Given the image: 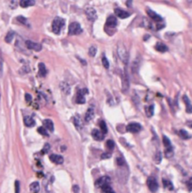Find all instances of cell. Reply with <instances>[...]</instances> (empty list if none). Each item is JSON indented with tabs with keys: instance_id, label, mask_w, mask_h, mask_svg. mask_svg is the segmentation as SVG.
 Here are the masks:
<instances>
[{
	"instance_id": "obj_1",
	"label": "cell",
	"mask_w": 192,
	"mask_h": 193,
	"mask_svg": "<svg viewBox=\"0 0 192 193\" xmlns=\"http://www.w3.org/2000/svg\"><path fill=\"white\" fill-rule=\"evenodd\" d=\"M64 26V20L60 17H56L52 23V31L55 34H59L62 27Z\"/></svg>"
},
{
	"instance_id": "obj_2",
	"label": "cell",
	"mask_w": 192,
	"mask_h": 193,
	"mask_svg": "<svg viewBox=\"0 0 192 193\" xmlns=\"http://www.w3.org/2000/svg\"><path fill=\"white\" fill-rule=\"evenodd\" d=\"M68 32H69V35H78V34H80L82 32V28H81L79 23H77V22H73V23L70 24V26H69V28H68Z\"/></svg>"
},
{
	"instance_id": "obj_3",
	"label": "cell",
	"mask_w": 192,
	"mask_h": 193,
	"mask_svg": "<svg viewBox=\"0 0 192 193\" xmlns=\"http://www.w3.org/2000/svg\"><path fill=\"white\" fill-rule=\"evenodd\" d=\"M118 55L120 57V59H121L122 61H124V63H127V59H128L127 50L125 49V47L122 45V44L118 45Z\"/></svg>"
},
{
	"instance_id": "obj_4",
	"label": "cell",
	"mask_w": 192,
	"mask_h": 193,
	"mask_svg": "<svg viewBox=\"0 0 192 193\" xmlns=\"http://www.w3.org/2000/svg\"><path fill=\"white\" fill-rule=\"evenodd\" d=\"M147 185L148 188L152 192H155L157 189H158V184H157V181L155 177L151 176L147 179Z\"/></svg>"
},
{
	"instance_id": "obj_5",
	"label": "cell",
	"mask_w": 192,
	"mask_h": 193,
	"mask_svg": "<svg viewBox=\"0 0 192 193\" xmlns=\"http://www.w3.org/2000/svg\"><path fill=\"white\" fill-rule=\"evenodd\" d=\"M85 12H86L87 18L89 19L90 21L94 22L97 19V13H96V11L94 9V8L88 7V8H86V9H85Z\"/></svg>"
},
{
	"instance_id": "obj_6",
	"label": "cell",
	"mask_w": 192,
	"mask_h": 193,
	"mask_svg": "<svg viewBox=\"0 0 192 193\" xmlns=\"http://www.w3.org/2000/svg\"><path fill=\"white\" fill-rule=\"evenodd\" d=\"M141 125L138 122H131L126 126V130L131 133H138L141 130Z\"/></svg>"
},
{
	"instance_id": "obj_7",
	"label": "cell",
	"mask_w": 192,
	"mask_h": 193,
	"mask_svg": "<svg viewBox=\"0 0 192 193\" xmlns=\"http://www.w3.org/2000/svg\"><path fill=\"white\" fill-rule=\"evenodd\" d=\"M26 46L28 49L34 50V51H37V52H39L43 49L42 44L37 43H33V42H31V41H26Z\"/></svg>"
},
{
	"instance_id": "obj_8",
	"label": "cell",
	"mask_w": 192,
	"mask_h": 193,
	"mask_svg": "<svg viewBox=\"0 0 192 193\" xmlns=\"http://www.w3.org/2000/svg\"><path fill=\"white\" fill-rule=\"evenodd\" d=\"M88 93V90L87 89H84V90H80L77 93L76 98H75V101H76L77 104H85L86 102V99H85L84 95Z\"/></svg>"
},
{
	"instance_id": "obj_9",
	"label": "cell",
	"mask_w": 192,
	"mask_h": 193,
	"mask_svg": "<svg viewBox=\"0 0 192 193\" xmlns=\"http://www.w3.org/2000/svg\"><path fill=\"white\" fill-rule=\"evenodd\" d=\"M109 182H110L109 177L103 176L95 182V186H97V188H102V186H106V185H109Z\"/></svg>"
},
{
	"instance_id": "obj_10",
	"label": "cell",
	"mask_w": 192,
	"mask_h": 193,
	"mask_svg": "<svg viewBox=\"0 0 192 193\" xmlns=\"http://www.w3.org/2000/svg\"><path fill=\"white\" fill-rule=\"evenodd\" d=\"M147 13H148V15L153 19V21L155 22H156V24L157 23H159V22H162L163 21V18L160 16L159 14H157L156 12H155V11H153L152 9H147Z\"/></svg>"
},
{
	"instance_id": "obj_11",
	"label": "cell",
	"mask_w": 192,
	"mask_h": 193,
	"mask_svg": "<svg viewBox=\"0 0 192 193\" xmlns=\"http://www.w3.org/2000/svg\"><path fill=\"white\" fill-rule=\"evenodd\" d=\"M118 25V21L116 19L115 16H109L108 19H106V27H110V28H114L117 27Z\"/></svg>"
},
{
	"instance_id": "obj_12",
	"label": "cell",
	"mask_w": 192,
	"mask_h": 193,
	"mask_svg": "<svg viewBox=\"0 0 192 193\" xmlns=\"http://www.w3.org/2000/svg\"><path fill=\"white\" fill-rule=\"evenodd\" d=\"M92 138H94L95 140H103L104 138H105V136H104V134L102 132H101L100 130H98V129H93L92 132Z\"/></svg>"
},
{
	"instance_id": "obj_13",
	"label": "cell",
	"mask_w": 192,
	"mask_h": 193,
	"mask_svg": "<svg viewBox=\"0 0 192 193\" xmlns=\"http://www.w3.org/2000/svg\"><path fill=\"white\" fill-rule=\"evenodd\" d=\"M49 158H50V160L52 161L53 163H55V164H58V165H59V164H62L63 163V161H64V159H63V157H62L61 156H58V154H51V156H49Z\"/></svg>"
},
{
	"instance_id": "obj_14",
	"label": "cell",
	"mask_w": 192,
	"mask_h": 193,
	"mask_svg": "<svg viewBox=\"0 0 192 193\" xmlns=\"http://www.w3.org/2000/svg\"><path fill=\"white\" fill-rule=\"evenodd\" d=\"M114 12L119 18H122V19H125V18H128L129 16H130V13H129V12L125 11H122V9H115Z\"/></svg>"
},
{
	"instance_id": "obj_15",
	"label": "cell",
	"mask_w": 192,
	"mask_h": 193,
	"mask_svg": "<svg viewBox=\"0 0 192 193\" xmlns=\"http://www.w3.org/2000/svg\"><path fill=\"white\" fill-rule=\"evenodd\" d=\"M43 127H45L46 130H49L51 132L54 131V123H53L51 120H49V119L45 120V121L43 122Z\"/></svg>"
},
{
	"instance_id": "obj_16",
	"label": "cell",
	"mask_w": 192,
	"mask_h": 193,
	"mask_svg": "<svg viewBox=\"0 0 192 193\" xmlns=\"http://www.w3.org/2000/svg\"><path fill=\"white\" fill-rule=\"evenodd\" d=\"M59 88H60L62 93H63L64 94H66V95L70 94L71 88H70V86H69V84H67L66 82H61V83L59 84Z\"/></svg>"
},
{
	"instance_id": "obj_17",
	"label": "cell",
	"mask_w": 192,
	"mask_h": 193,
	"mask_svg": "<svg viewBox=\"0 0 192 193\" xmlns=\"http://www.w3.org/2000/svg\"><path fill=\"white\" fill-rule=\"evenodd\" d=\"M183 100L185 104V110H187V113H192V104L190 102L189 98H188L187 95H185L183 97Z\"/></svg>"
},
{
	"instance_id": "obj_18",
	"label": "cell",
	"mask_w": 192,
	"mask_h": 193,
	"mask_svg": "<svg viewBox=\"0 0 192 193\" xmlns=\"http://www.w3.org/2000/svg\"><path fill=\"white\" fill-rule=\"evenodd\" d=\"M24 123H25V125L27 126V127H33V126L35 125V121H34L31 117L27 116V117H25V119H24Z\"/></svg>"
},
{
	"instance_id": "obj_19",
	"label": "cell",
	"mask_w": 192,
	"mask_h": 193,
	"mask_svg": "<svg viewBox=\"0 0 192 193\" xmlns=\"http://www.w3.org/2000/svg\"><path fill=\"white\" fill-rule=\"evenodd\" d=\"M31 193H39L40 191V184L38 182H33L31 183L29 186Z\"/></svg>"
},
{
	"instance_id": "obj_20",
	"label": "cell",
	"mask_w": 192,
	"mask_h": 193,
	"mask_svg": "<svg viewBox=\"0 0 192 193\" xmlns=\"http://www.w3.org/2000/svg\"><path fill=\"white\" fill-rule=\"evenodd\" d=\"M93 117H94V109L90 107V108L88 109V111L86 113V116H85V121L90 122L93 119Z\"/></svg>"
},
{
	"instance_id": "obj_21",
	"label": "cell",
	"mask_w": 192,
	"mask_h": 193,
	"mask_svg": "<svg viewBox=\"0 0 192 193\" xmlns=\"http://www.w3.org/2000/svg\"><path fill=\"white\" fill-rule=\"evenodd\" d=\"M39 75L40 77H45L46 75V74H47V70H46V68H45V65L43 64V62H41V63H39Z\"/></svg>"
},
{
	"instance_id": "obj_22",
	"label": "cell",
	"mask_w": 192,
	"mask_h": 193,
	"mask_svg": "<svg viewBox=\"0 0 192 193\" xmlns=\"http://www.w3.org/2000/svg\"><path fill=\"white\" fill-rule=\"evenodd\" d=\"M155 48L156 49V51L161 52V53H164L166 51H168V47H167V45H165L164 43H156Z\"/></svg>"
},
{
	"instance_id": "obj_23",
	"label": "cell",
	"mask_w": 192,
	"mask_h": 193,
	"mask_svg": "<svg viewBox=\"0 0 192 193\" xmlns=\"http://www.w3.org/2000/svg\"><path fill=\"white\" fill-rule=\"evenodd\" d=\"M73 122H74V124L75 126V128H76L77 130L80 131L81 129H82V127H83V124H82V122H81L80 119L77 118V117H74V118H73Z\"/></svg>"
},
{
	"instance_id": "obj_24",
	"label": "cell",
	"mask_w": 192,
	"mask_h": 193,
	"mask_svg": "<svg viewBox=\"0 0 192 193\" xmlns=\"http://www.w3.org/2000/svg\"><path fill=\"white\" fill-rule=\"evenodd\" d=\"M34 4H35V1L33 0H22L20 2V6L22 8H27L29 6H33Z\"/></svg>"
},
{
	"instance_id": "obj_25",
	"label": "cell",
	"mask_w": 192,
	"mask_h": 193,
	"mask_svg": "<svg viewBox=\"0 0 192 193\" xmlns=\"http://www.w3.org/2000/svg\"><path fill=\"white\" fill-rule=\"evenodd\" d=\"M163 143H164V146L166 147V150H169V149H172V146H171V142L169 140V138L167 137V136H163Z\"/></svg>"
},
{
	"instance_id": "obj_26",
	"label": "cell",
	"mask_w": 192,
	"mask_h": 193,
	"mask_svg": "<svg viewBox=\"0 0 192 193\" xmlns=\"http://www.w3.org/2000/svg\"><path fill=\"white\" fill-rule=\"evenodd\" d=\"M178 134H179V136L183 138V140H189V138H191V136H190V134L188 132H187L185 130H184V129H181L180 131L178 132Z\"/></svg>"
},
{
	"instance_id": "obj_27",
	"label": "cell",
	"mask_w": 192,
	"mask_h": 193,
	"mask_svg": "<svg viewBox=\"0 0 192 193\" xmlns=\"http://www.w3.org/2000/svg\"><path fill=\"white\" fill-rule=\"evenodd\" d=\"M153 109H155V106L153 105H150V106H147L145 107V112H146V116L147 117H152L153 115Z\"/></svg>"
},
{
	"instance_id": "obj_28",
	"label": "cell",
	"mask_w": 192,
	"mask_h": 193,
	"mask_svg": "<svg viewBox=\"0 0 192 193\" xmlns=\"http://www.w3.org/2000/svg\"><path fill=\"white\" fill-rule=\"evenodd\" d=\"M138 68H140V58H137L133 61V64H132V70H133V73H137L138 71Z\"/></svg>"
},
{
	"instance_id": "obj_29",
	"label": "cell",
	"mask_w": 192,
	"mask_h": 193,
	"mask_svg": "<svg viewBox=\"0 0 192 193\" xmlns=\"http://www.w3.org/2000/svg\"><path fill=\"white\" fill-rule=\"evenodd\" d=\"M163 185L166 188H168L169 190H172L173 189V185L171 184V181H169V180L167 179H163Z\"/></svg>"
},
{
	"instance_id": "obj_30",
	"label": "cell",
	"mask_w": 192,
	"mask_h": 193,
	"mask_svg": "<svg viewBox=\"0 0 192 193\" xmlns=\"http://www.w3.org/2000/svg\"><path fill=\"white\" fill-rule=\"evenodd\" d=\"M13 37H14V32L12 30H11V31H9L8 32V34H7V36H6V38H5V41H6V43H11L12 40H13Z\"/></svg>"
},
{
	"instance_id": "obj_31",
	"label": "cell",
	"mask_w": 192,
	"mask_h": 193,
	"mask_svg": "<svg viewBox=\"0 0 192 193\" xmlns=\"http://www.w3.org/2000/svg\"><path fill=\"white\" fill-rule=\"evenodd\" d=\"M99 126L101 128V132H102L103 134H106V133L108 132V127H106V123L105 122V121H100Z\"/></svg>"
},
{
	"instance_id": "obj_32",
	"label": "cell",
	"mask_w": 192,
	"mask_h": 193,
	"mask_svg": "<svg viewBox=\"0 0 192 193\" xmlns=\"http://www.w3.org/2000/svg\"><path fill=\"white\" fill-rule=\"evenodd\" d=\"M102 192L103 193H115L114 191H113V189H112V188L109 185H106V186H102Z\"/></svg>"
},
{
	"instance_id": "obj_33",
	"label": "cell",
	"mask_w": 192,
	"mask_h": 193,
	"mask_svg": "<svg viewBox=\"0 0 192 193\" xmlns=\"http://www.w3.org/2000/svg\"><path fill=\"white\" fill-rule=\"evenodd\" d=\"M106 149H108V150L112 151L113 149H114V147H115V143H114V141H113V140H108V141H106Z\"/></svg>"
},
{
	"instance_id": "obj_34",
	"label": "cell",
	"mask_w": 192,
	"mask_h": 193,
	"mask_svg": "<svg viewBox=\"0 0 192 193\" xmlns=\"http://www.w3.org/2000/svg\"><path fill=\"white\" fill-rule=\"evenodd\" d=\"M161 160H162L161 153H160V152L158 151V152H156V154H155V162L156 164H159L160 162H161Z\"/></svg>"
},
{
	"instance_id": "obj_35",
	"label": "cell",
	"mask_w": 192,
	"mask_h": 193,
	"mask_svg": "<svg viewBox=\"0 0 192 193\" xmlns=\"http://www.w3.org/2000/svg\"><path fill=\"white\" fill-rule=\"evenodd\" d=\"M96 52H97V48L94 45H92L89 48V55L90 57H94L96 55Z\"/></svg>"
},
{
	"instance_id": "obj_36",
	"label": "cell",
	"mask_w": 192,
	"mask_h": 193,
	"mask_svg": "<svg viewBox=\"0 0 192 193\" xmlns=\"http://www.w3.org/2000/svg\"><path fill=\"white\" fill-rule=\"evenodd\" d=\"M117 164L120 167L126 166V162H125V160L122 157H117Z\"/></svg>"
},
{
	"instance_id": "obj_37",
	"label": "cell",
	"mask_w": 192,
	"mask_h": 193,
	"mask_svg": "<svg viewBox=\"0 0 192 193\" xmlns=\"http://www.w3.org/2000/svg\"><path fill=\"white\" fill-rule=\"evenodd\" d=\"M102 63H103V65H104V68H106V69H108L109 68V62H108V59H106V57H103Z\"/></svg>"
},
{
	"instance_id": "obj_38",
	"label": "cell",
	"mask_w": 192,
	"mask_h": 193,
	"mask_svg": "<svg viewBox=\"0 0 192 193\" xmlns=\"http://www.w3.org/2000/svg\"><path fill=\"white\" fill-rule=\"evenodd\" d=\"M38 132H39L41 135L45 136V137H48V133H47V131H46V129H45V128H43V127H39V128H38Z\"/></svg>"
},
{
	"instance_id": "obj_39",
	"label": "cell",
	"mask_w": 192,
	"mask_h": 193,
	"mask_svg": "<svg viewBox=\"0 0 192 193\" xmlns=\"http://www.w3.org/2000/svg\"><path fill=\"white\" fill-rule=\"evenodd\" d=\"M49 151H50V145H49V143H45V146H43V149H42V153L43 154H47Z\"/></svg>"
},
{
	"instance_id": "obj_40",
	"label": "cell",
	"mask_w": 192,
	"mask_h": 193,
	"mask_svg": "<svg viewBox=\"0 0 192 193\" xmlns=\"http://www.w3.org/2000/svg\"><path fill=\"white\" fill-rule=\"evenodd\" d=\"M17 20H18L19 22H21V23L23 24V25H26V26H28V23H27V18H25V17H23V16H18V17H17Z\"/></svg>"
},
{
	"instance_id": "obj_41",
	"label": "cell",
	"mask_w": 192,
	"mask_h": 193,
	"mask_svg": "<svg viewBox=\"0 0 192 193\" xmlns=\"http://www.w3.org/2000/svg\"><path fill=\"white\" fill-rule=\"evenodd\" d=\"M110 156H111V154L110 153H104L101 154V158H102V159H108V158H110Z\"/></svg>"
},
{
	"instance_id": "obj_42",
	"label": "cell",
	"mask_w": 192,
	"mask_h": 193,
	"mask_svg": "<svg viewBox=\"0 0 192 193\" xmlns=\"http://www.w3.org/2000/svg\"><path fill=\"white\" fill-rule=\"evenodd\" d=\"M3 73V59L1 56V52H0V77L2 75Z\"/></svg>"
},
{
	"instance_id": "obj_43",
	"label": "cell",
	"mask_w": 192,
	"mask_h": 193,
	"mask_svg": "<svg viewBox=\"0 0 192 193\" xmlns=\"http://www.w3.org/2000/svg\"><path fill=\"white\" fill-rule=\"evenodd\" d=\"M187 186L188 190H189V191H192V177L187 181Z\"/></svg>"
},
{
	"instance_id": "obj_44",
	"label": "cell",
	"mask_w": 192,
	"mask_h": 193,
	"mask_svg": "<svg viewBox=\"0 0 192 193\" xmlns=\"http://www.w3.org/2000/svg\"><path fill=\"white\" fill-rule=\"evenodd\" d=\"M20 191V183L19 181H16L15 182V193H19Z\"/></svg>"
},
{
	"instance_id": "obj_45",
	"label": "cell",
	"mask_w": 192,
	"mask_h": 193,
	"mask_svg": "<svg viewBox=\"0 0 192 193\" xmlns=\"http://www.w3.org/2000/svg\"><path fill=\"white\" fill-rule=\"evenodd\" d=\"M26 100H27V102H31V100H32V97H31L30 94L26 93Z\"/></svg>"
},
{
	"instance_id": "obj_46",
	"label": "cell",
	"mask_w": 192,
	"mask_h": 193,
	"mask_svg": "<svg viewBox=\"0 0 192 193\" xmlns=\"http://www.w3.org/2000/svg\"><path fill=\"white\" fill-rule=\"evenodd\" d=\"M73 191L74 192V193H78V191H79V188H78V186H73Z\"/></svg>"
},
{
	"instance_id": "obj_47",
	"label": "cell",
	"mask_w": 192,
	"mask_h": 193,
	"mask_svg": "<svg viewBox=\"0 0 192 193\" xmlns=\"http://www.w3.org/2000/svg\"><path fill=\"white\" fill-rule=\"evenodd\" d=\"M189 125H190L191 127H192V122H189Z\"/></svg>"
}]
</instances>
